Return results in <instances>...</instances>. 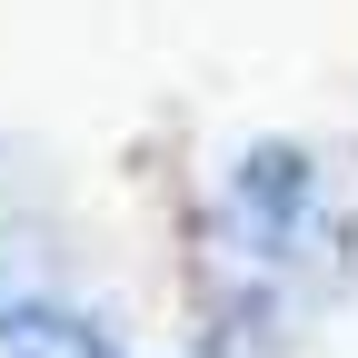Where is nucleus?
<instances>
[{
  "mask_svg": "<svg viewBox=\"0 0 358 358\" xmlns=\"http://www.w3.org/2000/svg\"><path fill=\"white\" fill-rule=\"evenodd\" d=\"M249 189L289 209V199H299V159H289V150H279V159H259V179H249Z\"/></svg>",
  "mask_w": 358,
  "mask_h": 358,
  "instance_id": "f257e3e1",
  "label": "nucleus"
}]
</instances>
